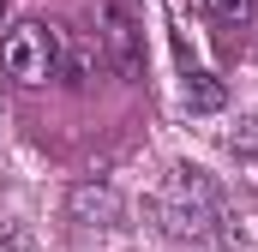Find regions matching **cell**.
<instances>
[{
  "label": "cell",
  "instance_id": "6da1fadb",
  "mask_svg": "<svg viewBox=\"0 0 258 252\" xmlns=\"http://www.w3.org/2000/svg\"><path fill=\"white\" fill-rule=\"evenodd\" d=\"M60 42H66V30L60 24H12L6 36H0V72L12 78V84H48L54 72H60Z\"/></svg>",
  "mask_w": 258,
  "mask_h": 252
},
{
  "label": "cell",
  "instance_id": "7a4b0ae2",
  "mask_svg": "<svg viewBox=\"0 0 258 252\" xmlns=\"http://www.w3.org/2000/svg\"><path fill=\"white\" fill-rule=\"evenodd\" d=\"M216 210H222V192L210 186V174L192 168V162H180V168L168 174V192H162L168 228H174V234H210V228H216Z\"/></svg>",
  "mask_w": 258,
  "mask_h": 252
},
{
  "label": "cell",
  "instance_id": "3957f363",
  "mask_svg": "<svg viewBox=\"0 0 258 252\" xmlns=\"http://www.w3.org/2000/svg\"><path fill=\"white\" fill-rule=\"evenodd\" d=\"M96 42H102V60H114L120 78H138L144 72V48H138V24L114 0H96Z\"/></svg>",
  "mask_w": 258,
  "mask_h": 252
},
{
  "label": "cell",
  "instance_id": "277c9868",
  "mask_svg": "<svg viewBox=\"0 0 258 252\" xmlns=\"http://www.w3.org/2000/svg\"><path fill=\"white\" fill-rule=\"evenodd\" d=\"M66 216H72V222H84V228H120L126 198L108 186V180H78V186L66 192Z\"/></svg>",
  "mask_w": 258,
  "mask_h": 252
},
{
  "label": "cell",
  "instance_id": "5b68a950",
  "mask_svg": "<svg viewBox=\"0 0 258 252\" xmlns=\"http://www.w3.org/2000/svg\"><path fill=\"white\" fill-rule=\"evenodd\" d=\"M102 72V42L96 36H66L60 42V78L66 84H90Z\"/></svg>",
  "mask_w": 258,
  "mask_h": 252
},
{
  "label": "cell",
  "instance_id": "8992f818",
  "mask_svg": "<svg viewBox=\"0 0 258 252\" xmlns=\"http://www.w3.org/2000/svg\"><path fill=\"white\" fill-rule=\"evenodd\" d=\"M186 108L192 114H222L228 108V84L216 72H186Z\"/></svg>",
  "mask_w": 258,
  "mask_h": 252
},
{
  "label": "cell",
  "instance_id": "52a82bcc",
  "mask_svg": "<svg viewBox=\"0 0 258 252\" xmlns=\"http://www.w3.org/2000/svg\"><path fill=\"white\" fill-rule=\"evenodd\" d=\"M228 150H234L240 162H252V156H258V108L240 120V132H228Z\"/></svg>",
  "mask_w": 258,
  "mask_h": 252
},
{
  "label": "cell",
  "instance_id": "ba28073f",
  "mask_svg": "<svg viewBox=\"0 0 258 252\" xmlns=\"http://www.w3.org/2000/svg\"><path fill=\"white\" fill-rule=\"evenodd\" d=\"M0 252H36V246H30V234H24V222L0 216Z\"/></svg>",
  "mask_w": 258,
  "mask_h": 252
},
{
  "label": "cell",
  "instance_id": "9c48e42d",
  "mask_svg": "<svg viewBox=\"0 0 258 252\" xmlns=\"http://www.w3.org/2000/svg\"><path fill=\"white\" fill-rule=\"evenodd\" d=\"M210 6H216L228 24H240V18H252V6H258V0H210Z\"/></svg>",
  "mask_w": 258,
  "mask_h": 252
}]
</instances>
